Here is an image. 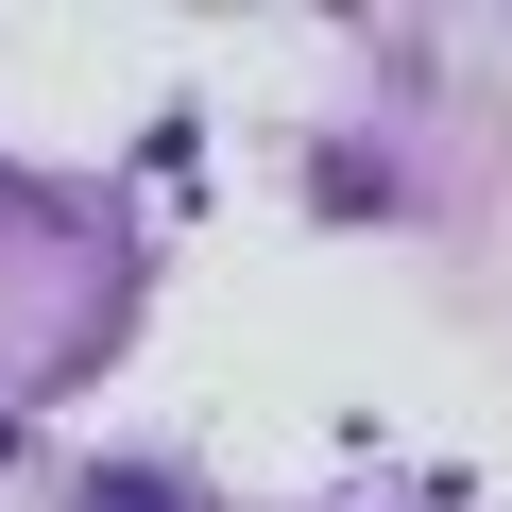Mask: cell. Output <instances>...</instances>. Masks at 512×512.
Returning a JSON list of instances; mask_svg holds the SVG:
<instances>
[{"label": "cell", "instance_id": "obj_1", "mask_svg": "<svg viewBox=\"0 0 512 512\" xmlns=\"http://www.w3.org/2000/svg\"><path fill=\"white\" fill-rule=\"evenodd\" d=\"M86 512H188V495H171V478H137V461H120V478H86Z\"/></svg>", "mask_w": 512, "mask_h": 512}]
</instances>
